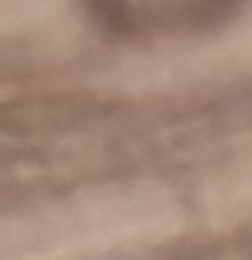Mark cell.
I'll use <instances>...</instances> for the list:
<instances>
[{
    "label": "cell",
    "instance_id": "cell-3",
    "mask_svg": "<svg viewBox=\"0 0 252 260\" xmlns=\"http://www.w3.org/2000/svg\"><path fill=\"white\" fill-rule=\"evenodd\" d=\"M247 0H184L182 3V22L190 30H214L231 22Z\"/></svg>",
    "mask_w": 252,
    "mask_h": 260
},
{
    "label": "cell",
    "instance_id": "cell-2",
    "mask_svg": "<svg viewBox=\"0 0 252 260\" xmlns=\"http://www.w3.org/2000/svg\"><path fill=\"white\" fill-rule=\"evenodd\" d=\"M81 8L101 32L128 38L138 27V16L130 0H81Z\"/></svg>",
    "mask_w": 252,
    "mask_h": 260
},
{
    "label": "cell",
    "instance_id": "cell-1",
    "mask_svg": "<svg viewBox=\"0 0 252 260\" xmlns=\"http://www.w3.org/2000/svg\"><path fill=\"white\" fill-rule=\"evenodd\" d=\"M98 109L95 98L79 92H49L19 98L3 106V130L6 133H57L81 125Z\"/></svg>",
    "mask_w": 252,
    "mask_h": 260
}]
</instances>
